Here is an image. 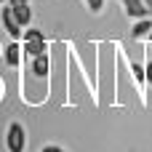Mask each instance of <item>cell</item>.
Segmentation results:
<instances>
[{
    "label": "cell",
    "mask_w": 152,
    "mask_h": 152,
    "mask_svg": "<svg viewBox=\"0 0 152 152\" xmlns=\"http://www.w3.org/2000/svg\"><path fill=\"white\" fill-rule=\"evenodd\" d=\"M144 5H147V11H150V16H152V0H142Z\"/></svg>",
    "instance_id": "5bb4252c"
},
{
    "label": "cell",
    "mask_w": 152,
    "mask_h": 152,
    "mask_svg": "<svg viewBox=\"0 0 152 152\" xmlns=\"http://www.w3.org/2000/svg\"><path fill=\"white\" fill-rule=\"evenodd\" d=\"M123 3V8H126V13L131 16V19H144V16H150V11H147V5L142 3V0H120Z\"/></svg>",
    "instance_id": "277c9868"
},
{
    "label": "cell",
    "mask_w": 152,
    "mask_h": 152,
    "mask_svg": "<svg viewBox=\"0 0 152 152\" xmlns=\"http://www.w3.org/2000/svg\"><path fill=\"white\" fill-rule=\"evenodd\" d=\"M21 37H24V40H43L45 35H43L40 29H24V32H21Z\"/></svg>",
    "instance_id": "30bf717a"
},
{
    "label": "cell",
    "mask_w": 152,
    "mask_h": 152,
    "mask_svg": "<svg viewBox=\"0 0 152 152\" xmlns=\"http://www.w3.org/2000/svg\"><path fill=\"white\" fill-rule=\"evenodd\" d=\"M11 5V3H8ZM13 8V19L21 24V27H29V21H32V8H29V3H19V5H11Z\"/></svg>",
    "instance_id": "8992f818"
},
{
    "label": "cell",
    "mask_w": 152,
    "mask_h": 152,
    "mask_svg": "<svg viewBox=\"0 0 152 152\" xmlns=\"http://www.w3.org/2000/svg\"><path fill=\"white\" fill-rule=\"evenodd\" d=\"M0 21H3V29L8 32L11 40H19V37H21V29H24V27L13 19V8H11V5H5V8L0 11Z\"/></svg>",
    "instance_id": "7a4b0ae2"
},
{
    "label": "cell",
    "mask_w": 152,
    "mask_h": 152,
    "mask_svg": "<svg viewBox=\"0 0 152 152\" xmlns=\"http://www.w3.org/2000/svg\"><path fill=\"white\" fill-rule=\"evenodd\" d=\"M150 45H152V32H150Z\"/></svg>",
    "instance_id": "e0dca14e"
},
{
    "label": "cell",
    "mask_w": 152,
    "mask_h": 152,
    "mask_svg": "<svg viewBox=\"0 0 152 152\" xmlns=\"http://www.w3.org/2000/svg\"><path fill=\"white\" fill-rule=\"evenodd\" d=\"M48 69H51V61H48V56H45V53L32 56V75H35V77H45V75H48Z\"/></svg>",
    "instance_id": "52a82bcc"
},
{
    "label": "cell",
    "mask_w": 152,
    "mask_h": 152,
    "mask_svg": "<svg viewBox=\"0 0 152 152\" xmlns=\"http://www.w3.org/2000/svg\"><path fill=\"white\" fill-rule=\"evenodd\" d=\"M131 72H134V80H136V86L144 91V88H147V75H144V67H142L139 61H131Z\"/></svg>",
    "instance_id": "9c48e42d"
},
{
    "label": "cell",
    "mask_w": 152,
    "mask_h": 152,
    "mask_svg": "<svg viewBox=\"0 0 152 152\" xmlns=\"http://www.w3.org/2000/svg\"><path fill=\"white\" fill-rule=\"evenodd\" d=\"M86 5H88L91 13H99V11L104 8V0H86Z\"/></svg>",
    "instance_id": "8fae6325"
},
{
    "label": "cell",
    "mask_w": 152,
    "mask_h": 152,
    "mask_svg": "<svg viewBox=\"0 0 152 152\" xmlns=\"http://www.w3.org/2000/svg\"><path fill=\"white\" fill-rule=\"evenodd\" d=\"M5 3H8V0H0V5H5Z\"/></svg>",
    "instance_id": "2e32d148"
},
{
    "label": "cell",
    "mask_w": 152,
    "mask_h": 152,
    "mask_svg": "<svg viewBox=\"0 0 152 152\" xmlns=\"http://www.w3.org/2000/svg\"><path fill=\"white\" fill-rule=\"evenodd\" d=\"M40 152H67V150H64V147H56V144H45Z\"/></svg>",
    "instance_id": "4fadbf2b"
},
{
    "label": "cell",
    "mask_w": 152,
    "mask_h": 152,
    "mask_svg": "<svg viewBox=\"0 0 152 152\" xmlns=\"http://www.w3.org/2000/svg\"><path fill=\"white\" fill-rule=\"evenodd\" d=\"M45 37L43 40H24V45H21V53H27V56H40V53H45Z\"/></svg>",
    "instance_id": "ba28073f"
},
{
    "label": "cell",
    "mask_w": 152,
    "mask_h": 152,
    "mask_svg": "<svg viewBox=\"0 0 152 152\" xmlns=\"http://www.w3.org/2000/svg\"><path fill=\"white\" fill-rule=\"evenodd\" d=\"M3 59H5L8 67H19V61H21V45H19L16 40H11V43L3 48Z\"/></svg>",
    "instance_id": "3957f363"
},
{
    "label": "cell",
    "mask_w": 152,
    "mask_h": 152,
    "mask_svg": "<svg viewBox=\"0 0 152 152\" xmlns=\"http://www.w3.org/2000/svg\"><path fill=\"white\" fill-rule=\"evenodd\" d=\"M5 150L8 152H24L27 150V131L16 120L5 128Z\"/></svg>",
    "instance_id": "6da1fadb"
},
{
    "label": "cell",
    "mask_w": 152,
    "mask_h": 152,
    "mask_svg": "<svg viewBox=\"0 0 152 152\" xmlns=\"http://www.w3.org/2000/svg\"><path fill=\"white\" fill-rule=\"evenodd\" d=\"M150 32H152V19L150 16L134 19V27H131V37H134V40H142V37H147Z\"/></svg>",
    "instance_id": "5b68a950"
},
{
    "label": "cell",
    "mask_w": 152,
    "mask_h": 152,
    "mask_svg": "<svg viewBox=\"0 0 152 152\" xmlns=\"http://www.w3.org/2000/svg\"><path fill=\"white\" fill-rule=\"evenodd\" d=\"M144 75H147V86H152V56L147 59V64H144Z\"/></svg>",
    "instance_id": "7c38bea8"
},
{
    "label": "cell",
    "mask_w": 152,
    "mask_h": 152,
    "mask_svg": "<svg viewBox=\"0 0 152 152\" xmlns=\"http://www.w3.org/2000/svg\"><path fill=\"white\" fill-rule=\"evenodd\" d=\"M11 5H19V3H29V0H8Z\"/></svg>",
    "instance_id": "9a60e30c"
}]
</instances>
